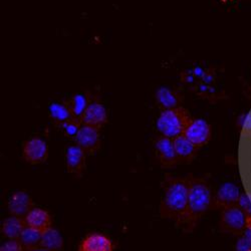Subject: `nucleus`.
Returning <instances> with one entry per match:
<instances>
[{
  "label": "nucleus",
  "instance_id": "nucleus-1",
  "mask_svg": "<svg viewBox=\"0 0 251 251\" xmlns=\"http://www.w3.org/2000/svg\"><path fill=\"white\" fill-rule=\"evenodd\" d=\"M213 196L211 188L204 178L190 175V189L186 211L176 226L185 232H192L202 216L212 209Z\"/></svg>",
  "mask_w": 251,
  "mask_h": 251
},
{
  "label": "nucleus",
  "instance_id": "nucleus-2",
  "mask_svg": "<svg viewBox=\"0 0 251 251\" xmlns=\"http://www.w3.org/2000/svg\"><path fill=\"white\" fill-rule=\"evenodd\" d=\"M190 189V175L175 177L166 174L163 183V197L160 203L162 218L174 220L177 223L184 215Z\"/></svg>",
  "mask_w": 251,
  "mask_h": 251
},
{
  "label": "nucleus",
  "instance_id": "nucleus-3",
  "mask_svg": "<svg viewBox=\"0 0 251 251\" xmlns=\"http://www.w3.org/2000/svg\"><path fill=\"white\" fill-rule=\"evenodd\" d=\"M192 120L189 111L181 106L162 111L156 126L162 136L174 139L185 133Z\"/></svg>",
  "mask_w": 251,
  "mask_h": 251
},
{
  "label": "nucleus",
  "instance_id": "nucleus-4",
  "mask_svg": "<svg viewBox=\"0 0 251 251\" xmlns=\"http://www.w3.org/2000/svg\"><path fill=\"white\" fill-rule=\"evenodd\" d=\"M220 228L224 232L242 235L247 228V214L238 205L223 209L220 216Z\"/></svg>",
  "mask_w": 251,
  "mask_h": 251
},
{
  "label": "nucleus",
  "instance_id": "nucleus-5",
  "mask_svg": "<svg viewBox=\"0 0 251 251\" xmlns=\"http://www.w3.org/2000/svg\"><path fill=\"white\" fill-rule=\"evenodd\" d=\"M74 139L87 155H95L100 148V129L92 126L81 124Z\"/></svg>",
  "mask_w": 251,
  "mask_h": 251
},
{
  "label": "nucleus",
  "instance_id": "nucleus-6",
  "mask_svg": "<svg viewBox=\"0 0 251 251\" xmlns=\"http://www.w3.org/2000/svg\"><path fill=\"white\" fill-rule=\"evenodd\" d=\"M211 126L204 119H193L184 133V136L198 149L209 143L211 140Z\"/></svg>",
  "mask_w": 251,
  "mask_h": 251
},
{
  "label": "nucleus",
  "instance_id": "nucleus-7",
  "mask_svg": "<svg viewBox=\"0 0 251 251\" xmlns=\"http://www.w3.org/2000/svg\"><path fill=\"white\" fill-rule=\"evenodd\" d=\"M155 149L162 168H174L180 164L174 147L173 139L161 136L155 142Z\"/></svg>",
  "mask_w": 251,
  "mask_h": 251
},
{
  "label": "nucleus",
  "instance_id": "nucleus-8",
  "mask_svg": "<svg viewBox=\"0 0 251 251\" xmlns=\"http://www.w3.org/2000/svg\"><path fill=\"white\" fill-rule=\"evenodd\" d=\"M23 156L25 160L31 165L46 162L49 157L47 142L39 137H33L27 140L24 145Z\"/></svg>",
  "mask_w": 251,
  "mask_h": 251
},
{
  "label": "nucleus",
  "instance_id": "nucleus-9",
  "mask_svg": "<svg viewBox=\"0 0 251 251\" xmlns=\"http://www.w3.org/2000/svg\"><path fill=\"white\" fill-rule=\"evenodd\" d=\"M239 187L233 183H224L219 187L215 196L213 197L212 209H226L238 204L241 196Z\"/></svg>",
  "mask_w": 251,
  "mask_h": 251
},
{
  "label": "nucleus",
  "instance_id": "nucleus-10",
  "mask_svg": "<svg viewBox=\"0 0 251 251\" xmlns=\"http://www.w3.org/2000/svg\"><path fill=\"white\" fill-rule=\"evenodd\" d=\"M80 122L82 125L92 126V127L100 129L108 122V112L99 101H92L86 111L83 112Z\"/></svg>",
  "mask_w": 251,
  "mask_h": 251
},
{
  "label": "nucleus",
  "instance_id": "nucleus-11",
  "mask_svg": "<svg viewBox=\"0 0 251 251\" xmlns=\"http://www.w3.org/2000/svg\"><path fill=\"white\" fill-rule=\"evenodd\" d=\"M7 208L11 215L25 218L31 209L34 208V203L28 193L25 191H17L10 196Z\"/></svg>",
  "mask_w": 251,
  "mask_h": 251
},
{
  "label": "nucleus",
  "instance_id": "nucleus-12",
  "mask_svg": "<svg viewBox=\"0 0 251 251\" xmlns=\"http://www.w3.org/2000/svg\"><path fill=\"white\" fill-rule=\"evenodd\" d=\"M87 153L79 146L73 145L66 151V166L69 173L80 175L86 169Z\"/></svg>",
  "mask_w": 251,
  "mask_h": 251
},
{
  "label": "nucleus",
  "instance_id": "nucleus-13",
  "mask_svg": "<svg viewBox=\"0 0 251 251\" xmlns=\"http://www.w3.org/2000/svg\"><path fill=\"white\" fill-rule=\"evenodd\" d=\"M113 249L109 237L101 233H91L82 239L78 251H113Z\"/></svg>",
  "mask_w": 251,
  "mask_h": 251
},
{
  "label": "nucleus",
  "instance_id": "nucleus-14",
  "mask_svg": "<svg viewBox=\"0 0 251 251\" xmlns=\"http://www.w3.org/2000/svg\"><path fill=\"white\" fill-rule=\"evenodd\" d=\"M173 143L180 164H190L196 158L199 149L188 140L184 134L174 138Z\"/></svg>",
  "mask_w": 251,
  "mask_h": 251
},
{
  "label": "nucleus",
  "instance_id": "nucleus-15",
  "mask_svg": "<svg viewBox=\"0 0 251 251\" xmlns=\"http://www.w3.org/2000/svg\"><path fill=\"white\" fill-rule=\"evenodd\" d=\"M156 100L159 108L164 111L181 107L183 97L176 90L162 87L156 93Z\"/></svg>",
  "mask_w": 251,
  "mask_h": 251
},
{
  "label": "nucleus",
  "instance_id": "nucleus-16",
  "mask_svg": "<svg viewBox=\"0 0 251 251\" xmlns=\"http://www.w3.org/2000/svg\"><path fill=\"white\" fill-rule=\"evenodd\" d=\"M25 220L27 226L34 228L43 233L51 227L50 214L45 209L38 207L32 208L28 214L25 217Z\"/></svg>",
  "mask_w": 251,
  "mask_h": 251
},
{
  "label": "nucleus",
  "instance_id": "nucleus-17",
  "mask_svg": "<svg viewBox=\"0 0 251 251\" xmlns=\"http://www.w3.org/2000/svg\"><path fill=\"white\" fill-rule=\"evenodd\" d=\"M50 118L54 123L56 127H60L61 125H64L72 120H75L71 108L69 107L68 102H53L50 106L49 109ZM77 120V119H75ZM79 121V120H78Z\"/></svg>",
  "mask_w": 251,
  "mask_h": 251
},
{
  "label": "nucleus",
  "instance_id": "nucleus-18",
  "mask_svg": "<svg viewBox=\"0 0 251 251\" xmlns=\"http://www.w3.org/2000/svg\"><path fill=\"white\" fill-rule=\"evenodd\" d=\"M26 222L25 218L11 215L4 219L1 225V232L8 239H17L20 234L24 231V229L26 227Z\"/></svg>",
  "mask_w": 251,
  "mask_h": 251
},
{
  "label": "nucleus",
  "instance_id": "nucleus-19",
  "mask_svg": "<svg viewBox=\"0 0 251 251\" xmlns=\"http://www.w3.org/2000/svg\"><path fill=\"white\" fill-rule=\"evenodd\" d=\"M40 246L49 251H61L64 249V239L56 229L50 227L43 233Z\"/></svg>",
  "mask_w": 251,
  "mask_h": 251
},
{
  "label": "nucleus",
  "instance_id": "nucleus-20",
  "mask_svg": "<svg viewBox=\"0 0 251 251\" xmlns=\"http://www.w3.org/2000/svg\"><path fill=\"white\" fill-rule=\"evenodd\" d=\"M41 236H43V232H40L38 230L29 226H26L24 229L22 234H20L18 240L23 244L25 250H29L34 247L40 246Z\"/></svg>",
  "mask_w": 251,
  "mask_h": 251
},
{
  "label": "nucleus",
  "instance_id": "nucleus-21",
  "mask_svg": "<svg viewBox=\"0 0 251 251\" xmlns=\"http://www.w3.org/2000/svg\"><path fill=\"white\" fill-rule=\"evenodd\" d=\"M67 102L69 104V107L71 108L74 117L80 121L83 112L86 111V109L92 101L90 100V97L87 94H77L75 95Z\"/></svg>",
  "mask_w": 251,
  "mask_h": 251
},
{
  "label": "nucleus",
  "instance_id": "nucleus-22",
  "mask_svg": "<svg viewBox=\"0 0 251 251\" xmlns=\"http://www.w3.org/2000/svg\"><path fill=\"white\" fill-rule=\"evenodd\" d=\"M0 251H26L17 239H9L0 247Z\"/></svg>",
  "mask_w": 251,
  "mask_h": 251
},
{
  "label": "nucleus",
  "instance_id": "nucleus-23",
  "mask_svg": "<svg viewBox=\"0 0 251 251\" xmlns=\"http://www.w3.org/2000/svg\"><path fill=\"white\" fill-rule=\"evenodd\" d=\"M237 205L247 214V216L251 215V200L246 194H241Z\"/></svg>",
  "mask_w": 251,
  "mask_h": 251
},
{
  "label": "nucleus",
  "instance_id": "nucleus-24",
  "mask_svg": "<svg viewBox=\"0 0 251 251\" xmlns=\"http://www.w3.org/2000/svg\"><path fill=\"white\" fill-rule=\"evenodd\" d=\"M235 251H251V244L243 235L238 239L235 245Z\"/></svg>",
  "mask_w": 251,
  "mask_h": 251
},
{
  "label": "nucleus",
  "instance_id": "nucleus-25",
  "mask_svg": "<svg viewBox=\"0 0 251 251\" xmlns=\"http://www.w3.org/2000/svg\"><path fill=\"white\" fill-rule=\"evenodd\" d=\"M247 240H248V242L251 244V229H248V228H246L245 229V231L243 232V234H242Z\"/></svg>",
  "mask_w": 251,
  "mask_h": 251
},
{
  "label": "nucleus",
  "instance_id": "nucleus-26",
  "mask_svg": "<svg viewBox=\"0 0 251 251\" xmlns=\"http://www.w3.org/2000/svg\"><path fill=\"white\" fill-rule=\"evenodd\" d=\"M26 251H49L48 249L41 247V246H37V247H34L32 249H29V250H26Z\"/></svg>",
  "mask_w": 251,
  "mask_h": 251
},
{
  "label": "nucleus",
  "instance_id": "nucleus-27",
  "mask_svg": "<svg viewBox=\"0 0 251 251\" xmlns=\"http://www.w3.org/2000/svg\"><path fill=\"white\" fill-rule=\"evenodd\" d=\"M247 228L251 229V215L247 216Z\"/></svg>",
  "mask_w": 251,
  "mask_h": 251
}]
</instances>
